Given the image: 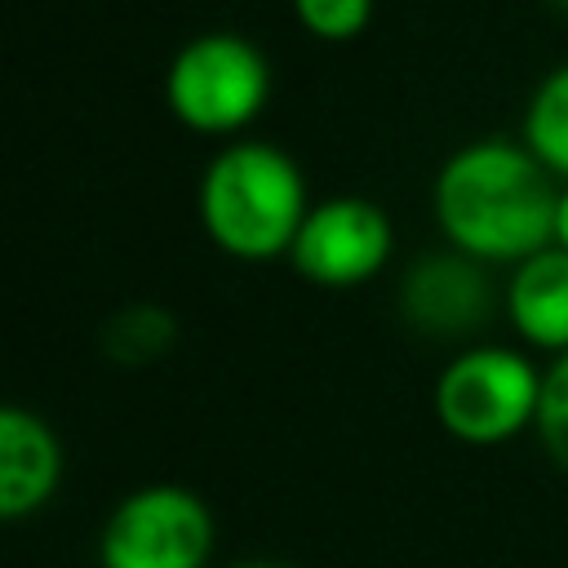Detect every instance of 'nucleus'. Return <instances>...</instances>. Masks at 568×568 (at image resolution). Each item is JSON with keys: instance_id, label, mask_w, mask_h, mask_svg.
<instances>
[{"instance_id": "nucleus-10", "label": "nucleus", "mask_w": 568, "mask_h": 568, "mask_svg": "<svg viewBox=\"0 0 568 568\" xmlns=\"http://www.w3.org/2000/svg\"><path fill=\"white\" fill-rule=\"evenodd\" d=\"M524 146L555 178H568V62L532 89L524 111Z\"/></svg>"}, {"instance_id": "nucleus-12", "label": "nucleus", "mask_w": 568, "mask_h": 568, "mask_svg": "<svg viewBox=\"0 0 568 568\" xmlns=\"http://www.w3.org/2000/svg\"><path fill=\"white\" fill-rule=\"evenodd\" d=\"M537 439L559 470H568V351L541 373V404H537Z\"/></svg>"}, {"instance_id": "nucleus-1", "label": "nucleus", "mask_w": 568, "mask_h": 568, "mask_svg": "<svg viewBox=\"0 0 568 568\" xmlns=\"http://www.w3.org/2000/svg\"><path fill=\"white\" fill-rule=\"evenodd\" d=\"M430 204L448 248L484 266H519L555 244L559 186L524 142L484 138L453 151L435 173Z\"/></svg>"}, {"instance_id": "nucleus-6", "label": "nucleus", "mask_w": 568, "mask_h": 568, "mask_svg": "<svg viewBox=\"0 0 568 568\" xmlns=\"http://www.w3.org/2000/svg\"><path fill=\"white\" fill-rule=\"evenodd\" d=\"M390 253H395V226L382 204L364 195H328L306 213L288 248V262L302 280L320 288H351L382 275Z\"/></svg>"}, {"instance_id": "nucleus-8", "label": "nucleus", "mask_w": 568, "mask_h": 568, "mask_svg": "<svg viewBox=\"0 0 568 568\" xmlns=\"http://www.w3.org/2000/svg\"><path fill=\"white\" fill-rule=\"evenodd\" d=\"M62 479V444L49 422L22 404L0 408V515L9 524L36 515Z\"/></svg>"}, {"instance_id": "nucleus-11", "label": "nucleus", "mask_w": 568, "mask_h": 568, "mask_svg": "<svg viewBox=\"0 0 568 568\" xmlns=\"http://www.w3.org/2000/svg\"><path fill=\"white\" fill-rule=\"evenodd\" d=\"M173 337H178V324H173L169 311H160V306H129V311H120L106 324L102 346L120 364H142V359L160 355L164 346H173Z\"/></svg>"}, {"instance_id": "nucleus-3", "label": "nucleus", "mask_w": 568, "mask_h": 568, "mask_svg": "<svg viewBox=\"0 0 568 568\" xmlns=\"http://www.w3.org/2000/svg\"><path fill=\"white\" fill-rule=\"evenodd\" d=\"M537 404H541V373L524 351L497 342L466 346L444 364L435 382L439 426L470 448H493L537 426Z\"/></svg>"}, {"instance_id": "nucleus-15", "label": "nucleus", "mask_w": 568, "mask_h": 568, "mask_svg": "<svg viewBox=\"0 0 568 568\" xmlns=\"http://www.w3.org/2000/svg\"><path fill=\"white\" fill-rule=\"evenodd\" d=\"M235 568H284V564H235Z\"/></svg>"}, {"instance_id": "nucleus-14", "label": "nucleus", "mask_w": 568, "mask_h": 568, "mask_svg": "<svg viewBox=\"0 0 568 568\" xmlns=\"http://www.w3.org/2000/svg\"><path fill=\"white\" fill-rule=\"evenodd\" d=\"M555 244L568 253V186L559 191V209H555Z\"/></svg>"}, {"instance_id": "nucleus-5", "label": "nucleus", "mask_w": 568, "mask_h": 568, "mask_svg": "<svg viewBox=\"0 0 568 568\" xmlns=\"http://www.w3.org/2000/svg\"><path fill=\"white\" fill-rule=\"evenodd\" d=\"M217 528L213 510L178 484H146L129 493L102 524V568H204Z\"/></svg>"}, {"instance_id": "nucleus-7", "label": "nucleus", "mask_w": 568, "mask_h": 568, "mask_svg": "<svg viewBox=\"0 0 568 568\" xmlns=\"http://www.w3.org/2000/svg\"><path fill=\"white\" fill-rule=\"evenodd\" d=\"M497 306V288L484 262L444 248L430 257H417L399 280V315L430 337H470L488 324Z\"/></svg>"}, {"instance_id": "nucleus-16", "label": "nucleus", "mask_w": 568, "mask_h": 568, "mask_svg": "<svg viewBox=\"0 0 568 568\" xmlns=\"http://www.w3.org/2000/svg\"><path fill=\"white\" fill-rule=\"evenodd\" d=\"M550 4H555V9H559V13H568V0H550Z\"/></svg>"}, {"instance_id": "nucleus-9", "label": "nucleus", "mask_w": 568, "mask_h": 568, "mask_svg": "<svg viewBox=\"0 0 568 568\" xmlns=\"http://www.w3.org/2000/svg\"><path fill=\"white\" fill-rule=\"evenodd\" d=\"M506 320L532 351H568V253L559 244L524 257L506 280Z\"/></svg>"}, {"instance_id": "nucleus-2", "label": "nucleus", "mask_w": 568, "mask_h": 568, "mask_svg": "<svg viewBox=\"0 0 568 568\" xmlns=\"http://www.w3.org/2000/svg\"><path fill=\"white\" fill-rule=\"evenodd\" d=\"M195 204L204 235L240 262L284 257L311 213L297 160L257 138H240L209 160Z\"/></svg>"}, {"instance_id": "nucleus-13", "label": "nucleus", "mask_w": 568, "mask_h": 568, "mask_svg": "<svg viewBox=\"0 0 568 568\" xmlns=\"http://www.w3.org/2000/svg\"><path fill=\"white\" fill-rule=\"evenodd\" d=\"M293 13L315 40H351L368 27L373 0H293Z\"/></svg>"}, {"instance_id": "nucleus-4", "label": "nucleus", "mask_w": 568, "mask_h": 568, "mask_svg": "<svg viewBox=\"0 0 568 568\" xmlns=\"http://www.w3.org/2000/svg\"><path fill=\"white\" fill-rule=\"evenodd\" d=\"M164 98L178 124L191 133L231 138L262 115L271 98V67L253 40L235 31H209L173 53Z\"/></svg>"}]
</instances>
